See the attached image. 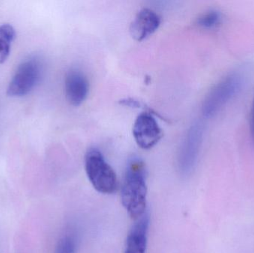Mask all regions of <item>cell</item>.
<instances>
[{
    "label": "cell",
    "mask_w": 254,
    "mask_h": 253,
    "mask_svg": "<svg viewBox=\"0 0 254 253\" xmlns=\"http://www.w3.org/2000/svg\"><path fill=\"white\" fill-rule=\"evenodd\" d=\"M146 166L143 160L134 157L127 163L121 188L122 205L133 219L146 213Z\"/></svg>",
    "instance_id": "6da1fadb"
},
{
    "label": "cell",
    "mask_w": 254,
    "mask_h": 253,
    "mask_svg": "<svg viewBox=\"0 0 254 253\" xmlns=\"http://www.w3.org/2000/svg\"><path fill=\"white\" fill-rule=\"evenodd\" d=\"M120 103L126 105V106L133 107V108H136V107L137 108V107L140 106V102L138 101L131 99V98H126V99L122 100V101H121Z\"/></svg>",
    "instance_id": "4fadbf2b"
},
{
    "label": "cell",
    "mask_w": 254,
    "mask_h": 253,
    "mask_svg": "<svg viewBox=\"0 0 254 253\" xmlns=\"http://www.w3.org/2000/svg\"><path fill=\"white\" fill-rule=\"evenodd\" d=\"M65 95L73 106L81 105L89 92V82L83 71L76 68L67 73L65 80Z\"/></svg>",
    "instance_id": "52a82bcc"
},
{
    "label": "cell",
    "mask_w": 254,
    "mask_h": 253,
    "mask_svg": "<svg viewBox=\"0 0 254 253\" xmlns=\"http://www.w3.org/2000/svg\"><path fill=\"white\" fill-rule=\"evenodd\" d=\"M15 37L16 31L12 25L9 24L0 25V64L4 63L9 57Z\"/></svg>",
    "instance_id": "30bf717a"
},
{
    "label": "cell",
    "mask_w": 254,
    "mask_h": 253,
    "mask_svg": "<svg viewBox=\"0 0 254 253\" xmlns=\"http://www.w3.org/2000/svg\"><path fill=\"white\" fill-rule=\"evenodd\" d=\"M204 136V127L199 122L190 127L184 138L179 152V163L181 170L188 173L195 167Z\"/></svg>",
    "instance_id": "5b68a950"
},
{
    "label": "cell",
    "mask_w": 254,
    "mask_h": 253,
    "mask_svg": "<svg viewBox=\"0 0 254 253\" xmlns=\"http://www.w3.org/2000/svg\"><path fill=\"white\" fill-rule=\"evenodd\" d=\"M161 25V18L158 13L149 8L138 12L131 22L130 33L137 41H143L153 34Z\"/></svg>",
    "instance_id": "ba28073f"
},
{
    "label": "cell",
    "mask_w": 254,
    "mask_h": 253,
    "mask_svg": "<svg viewBox=\"0 0 254 253\" xmlns=\"http://www.w3.org/2000/svg\"><path fill=\"white\" fill-rule=\"evenodd\" d=\"M149 216L147 212L137 219L126 240L125 253H146Z\"/></svg>",
    "instance_id": "9c48e42d"
},
{
    "label": "cell",
    "mask_w": 254,
    "mask_h": 253,
    "mask_svg": "<svg viewBox=\"0 0 254 253\" xmlns=\"http://www.w3.org/2000/svg\"><path fill=\"white\" fill-rule=\"evenodd\" d=\"M42 71L43 66L38 58L25 59L19 65L10 80L7 87V95L19 98L28 95L40 82Z\"/></svg>",
    "instance_id": "277c9868"
},
{
    "label": "cell",
    "mask_w": 254,
    "mask_h": 253,
    "mask_svg": "<svg viewBox=\"0 0 254 253\" xmlns=\"http://www.w3.org/2000/svg\"><path fill=\"white\" fill-rule=\"evenodd\" d=\"M243 77L232 73L216 83L204 98L202 104L203 115L212 117L216 115L241 89Z\"/></svg>",
    "instance_id": "3957f363"
},
{
    "label": "cell",
    "mask_w": 254,
    "mask_h": 253,
    "mask_svg": "<svg viewBox=\"0 0 254 253\" xmlns=\"http://www.w3.org/2000/svg\"><path fill=\"white\" fill-rule=\"evenodd\" d=\"M222 20L221 13L218 10H212L203 13L198 20L197 25L205 29L216 28Z\"/></svg>",
    "instance_id": "7c38bea8"
},
{
    "label": "cell",
    "mask_w": 254,
    "mask_h": 253,
    "mask_svg": "<svg viewBox=\"0 0 254 253\" xmlns=\"http://www.w3.org/2000/svg\"><path fill=\"white\" fill-rule=\"evenodd\" d=\"M251 132L254 141V95L253 102H252V115H251Z\"/></svg>",
    "instance_id": "5bb4252c"
},
{
    "label": "cell",
    "mask_w": 254,
    "mask_h": 253,
    "mask_svg": "<svg viewBox=\"0 0 254 253\" xmlns=\"http://www.w3.org/2000/svg\"><path fill=\"white\" fill-rule=\"evenodd\" d=\"M77 246L75 235L73 233H67L58 241L55 253H76Z\"/></svg>",
    "instance_id": "8fae6325"
},
{
    "label": "cell",
    "mask_w": 254,
    "mask_h": 253,
    "mask_svg": "<svg viewBox=\"0 0 254 253\" xmlns=\"http://www.w3.org/2000/svg\"><path fill=\"white\" fill-rule=\"evenodd\" d=\"M132 133L134 141L143 150L152 149L162 138V130L156 119L149 112L141 113L137 116Z\"/></svg>",
    "instance_id": "8992f818"
},
{
    "label": "cell",
    "mask_w": 254,
    "mask_h": 253,
    "mask_svg": "<svg viewBox=\"0 0 254 253\" xmlns=\"http://www.w3.org/2000/svg\"><path fill=\"white\" fill-rule=\"evenodd\" d=\"M85 169L91 184L97 191L103 194H113L116 191L118 181L116 172L98 149L88 150L85 156Z\"/></svg>",
    "instance_id": "7a4b0ae2"
}]
</instances>
